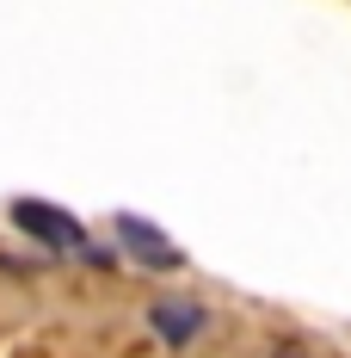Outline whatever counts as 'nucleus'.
Segmentation results:
<instances>
[{"label":"nucleus","mask_w":351,"mask_h":358,"mask_svg":"<svg viewBox=\"0 0 351 358\" xmlns=\"http://www.w3.org/2000/svg\"><path fill=\"white\" fill-rule=\"evenodd\" d=\"M111 235H117V253L136 259V266H148V272H179V266H185V253L136 210H111Z\"/></svg>","instance_id":"2"},{"label":"nucleus","mask_w":351,"mask_h":358,"mask_svg":"<svg viewBox=\"0 0 351 358\" xmlns=\"http://www.w3.org/2000/svg\"><path fill=\"white\" fill-rule=\"evenodd\" d=\"M13 222L31 235L43 253H87V229L80 216L62 204H43V198H13Z\"/></svg>","instance_id":"1"},{"label":"nucleus","mask_w":351,"mask_h":358,"mask_svg":"<svg viewBox=\"0 0 351 358\" xmlns=\"http://www.w3.org/2000/svg\"><path fill=\"white\" fill-rule=\"evenodd\" d=\"M148 327H154L160 346H191V340L210 327V309L191 303V296H154V303H148Z\"/></svg>","instance_id":"3"}]
</instances>
